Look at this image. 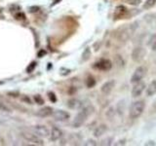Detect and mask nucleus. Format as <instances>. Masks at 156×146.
<instances>
[{"mask_svg": "<svg viewBox=\"0 0 156 146\" xmlns=\"http://www.w3.org/2000/svg\"><path fill=\"white\" fill-rule=\"evenodd\" d=\"M94 111H95V108L92 105H88L84 107V108L75 116L74 120L72 122V126L74 127V128H79V127H81L85 123V121L87 120L88 117L94 113Z\"/></svg>", "mask_w": 156, "mask_h": 146, "instance_id": "f257e3e1", "label": "nucleus"}, {"mask_svg": "<svg viewBox=\"0 0 156 146\" xmlns=\"http://www.w3.org/2000/svg\"><path fill=\"white\" fill-rule=\"evenodd\" d=\"M145 103L144 100H136L131 104L129 109V115L131 119H136L144 113Z\"/></svg>", "mask_w": 156, "mask_h": 146, "instance_id": "f03ea898", "label": "nucleus"}, {"mask_svg": "<svg viewBox=\"0 0 156 146\" xmlns=\"http://www.w3.org/2000/svg\"><path fill=\"white\" fill-rule=\"evenodd\" d=\"M93 67L100 71H108L112 68V62L107 58H101L94 63Z\"/></svg>", "mask_w": 156, "mask_h": 146, "instance_id": "7ed1b4c3", "label": "nucleus"}, {"mask_svg": "<svg viewBox=\"0 0 156 146\" xmlns=\"http://www.w3.org/2000/svg\"><path fill=\"white\" fill-rule=\"evenodd\" d=\"M145 68L144 66H139L136 68V70L134 71L133 75L131 77V83L132 84H135V83L141 81L144 79V77L145 76Z\"/></svg>", "mask_w": 156, "mask_h": 146, "instance_id": "20e7f679", "label": "nucleus"}, {"mask_svg": "<svg viewBox=\"0 0 156 146\" xmlns=\"http://www.w3.org/2000/svg\"><path fill=\"white\" fill-rule=\"evenodd\" d=\"M32 130L35 133L36 135H38L39 137H49V135H50V130L47 128L46 126L44 125H36L32 127Z\"/></svg>", "mask_w": 156, "mask_h": 146, "instance_id": "39448f33", "label": "nucleus"}, {"mask_svg": "<svg viewBox=\"0 0 156 146\" xmlns=\"http://www.w3.org/2000/svg\"><path fill=\"white\" fill-rule=\"evenodd\" d=\"M21 135L23 137L26 139L28 142H31L35 145H39V146H42L44 145V141L39 137L38 135L36 134H27V133H22Z\"/></svg>", "mask_w": 156, "mask_h": 146, "instance_id": "423d86ee", "label": "nucleus"}, {"mask_svg": "<svg viewBox=\"0 0 156 146\" xmlns=\"http://www.w3.org/2000/svg\"><path fill=\"white\" fill-rule=\"evenodd\" d=\"M144 90H145V84H144V82L139 81V82L135 83V85H134L133 89H132V92H131L132 96H133V97H138V96H140L144 92Z\"/></svg>", "mask_w": 156, "mask_h": 146, "instance_id": "0eeeda50", "label": "nucleus"}, {"mask_svg": "<svg viewBox=\"0 0 156 146\" xmlns=\"http://www.w3.org/2000/svg\"><path fill=\"white\" fill-rule=\"evenodd\" d=\"M129 16V10L127 9L123 5H119L115 8L114 11V18L115 19H124L126 17Z\"/></svg>", "mask_w": 156, "mask_h": 146, "instance_id": "6e6552de", "label": "nucleus"}, {"mask_svg": "<svg viewBox=\"0 0 156 146\" xmlns=\"http://www.w3.org/2000/svg\"><path fill=\"white\" fill-rule=\"evenodd\" d=\"M145 53L146 52L143 47H136L132 52V58H133V61L139 62L144 57Z\"/></svg>", "mask_w": 156, "mask_h": 146, "instance_id": "1a4fd4ad", "label": "nucleus"}, {"mask_svg": "<svg viewBox=\"0 0 156 146\" xmlns=\"http://www.w3.org/2000/svg\"><path fill=\"white\" fill-rule=\"evenodd\" d=\"M53 116L57 121H61V122H65L69 119V113H67L65 110H56L55 112H53Z\"/></svg>", "mask_w": 156, "mask_h": 146, "instance_id": "9d476101", "label": "nucleus"}, {"mask_svg": "<svg viewBox=\"0 0 156 146\" xmlns=\"http://www.w3.org/2000/svg\"><path fill=\"white\" fill-rule=\"evenodd\" d=\"M114 86H115V81H114V80H109V81L105 82V84L101 86V92L104 95L107 96V95H109V94H110L112 90H113Z\"/></svg>", "mask_w": 156, "mask_h": 146, "instance_id": "9b49d317", "label": "nucleus"}, {"mask_svg": "<svg viewBox=\"0 0 156 146\" xmlns=\"http://www.w3.org/2000/svg\"><path fill=\"white\" fill-rule=\"evenodd\" d=\"M53 108L50 106H44L42 108L39 109L36 112V115L38 117H41V118H46V117H49L53 114Z\"/></svg>", "mask_w": 156, "mask_h": 146, "instance_id": "f8f14e48", "label": "nucleus"}, {"mask_svg": "<svg viewBox=\"0 0 156 146\" xmlns=\"http://www.w3.org/2000/svg\"><path fill=\"white\" fill-rule=\"evenodd\" d=\"M62 136V131L58 128H57V127H53L50 131V135H49L50 139L52 141H57L60 139Z\"/></svg>", "mask_w": 156, "mask_h": 146, "instance_id": "ddd939ff", "label": "nucleus"}, {"mask_svg": "<svg viewBox=\"0 0 156 146\" xmlns=\"http://www.w3.org/2000/svg\"><path fill=\"white\" fill-rule=\"evenodd\" d=\"M83 106L82 101L77 99H70L67 101V107L72 110H78Z\"/></svg>", "mask_w": 156, "mask_h": 146, "instance_id": "4468645a", "label": "nucleus"}, {"mask_svg": "<svg viewBox=\"0 0 156 146\" xmlns=\"http://www.w3.org/2000/svg\"><path fill=\"white\" fill-rule=\"evenodd\" d=\"M145 92L147 96H152L156 94V80H153L149 83L147 88H145Z\"/></svg>", "mask_w": 156, "mask_h": 146, "instance_id": "2eb2a0df", "label": "nucleus"}, {"mask_svg": "<svg viewBox=\"0 0 156 146\" xmlns=\"http://www.w3.org/2000/svg\"><path fill=\"white\" fill-rule=\"evenodd\" d=\"M106 130H107V127L105 125H100L94 130V136L95 137H100V136L104 135L106 133Z\"/></svg>", "mask_w": 156, "mask_h": 146, "instance_id": "dca6fc26", "label": "nucleus"}, {"mask_svg": "<svg viewBox=\"0 0 156 146\" xmlns=\"http://www.w3.org/2000/svg\"><path fill=\"white\" fill-rule=\"evenodd\" d=\"M156 5V0H145V2L143 5V8L144 10H149L153 8Z\"/></svg>", "mask_w": 156, "mask_h": 146, "instance_id": "f3484780", "label": "nucleus"}, {"mask_svg": "<svg viewBox=\"0 0 156 146\" xmlns=\"http://www.w3.org/2000/svg\"><path fill=\"white\" fill-rule=\"evenodd\" d=\"M149 46L151 48V50L156 52V33L155 34H152V35L150 36V39H149Z\"/></svg>", "mask_w": 156, "mask_h": 146, "instance_id": "a211bd4d", "label": "nucleus"}, {"mask_svg": "<svg viewBox=\"0 0 156 146\" xmlns=\"http://www.w3.org/2000/svg\"><path fill=\"white\" fill-rule=\"evenodd\" d=\"M96 85V80H95V78L93 77V76H89L86 79V86L88 88H93V87H95Z\"/></svg>", "mask_w": 156, "mask_h": 146, "instance_id": "6ab92c4d", "label": "nucleus"}, {"mask_svg": "<svg viewBox=\"0 0 156 146\" xmlns=\"http://www.w3.org/2000/svg\"><path fill=\"white\" fill-rule=\"evenodd\" d=\"M90 57H91V51H90V49L89 48H86L85 51L83 52V54H82V60L83 61H87V60H89Z\"/></svg>", "mask_w": 156, "mask_h": 146, "instance_id": "aec40b11", "label": "nucleus"}, {"mask_svg": "<svg viewBox=\"0 0 156 146\" xmlns=\"http://www.w3.org/2000/svg\"><path fill=\"white\" fill-rule=\"evenodd\" d=\"M124 2H126L127 4L132 5V6H138V5L140 4L141 0H123Z\"/></svg>", "mask_w": 156, "mask_h": 146, "instance_id": "412c9836", "label": "nucleus"}, {"mask_svg": "<svg viewBox=\"0 0 156 146\" xmlns=\"http://www.w3.org/2000/svg\"><path fill=\"white\" fill-rule=\"evenodd\" d=\"M0 111H3V112H11L12 110H11V108H10L8 105H6L5 103H3V102L0 101Z\"/></svg>", "mask_w": 156, "mask_h": 146, "instance_id": "4be33fe9", "label": "nucleus"}, {"mask_svg": "<svg viewBox=\"0 0 156 146\" xmlns=\"http://www.w3.org/2000/svg\"><path fill=\"white\" fill-rule=\"evenodd\" d=\"M34 100H35V102H36L37 104H39V105L44 104V99H43V97H42L41 96H39V95L34 96Z\"/></svg>", "mask_w": 156, "mask_h": 146, "instance_id": "5701e85b", "label": "nucleus"}, {"mask_svg": "<svg viewBox=\"0 0 156 146\" xmlns=\"http://www.w3.org/2000/svg\"><path fill=\"white\" fill-rule=\"evenodd\" d=\"M48 96H49V99H50V100L52 102H56L57 101V96L55 95V92H48Z\"/></svg>", "mask_w": 156, "mask_h": 146, "instance_id": "b1692460", "label": "nucleus"}, {"mask_svg": "<svg viewBox=\"0 0 156 146\" xmlns=\"http://www.w3.org/2000/svg\"><path fill=\"white\" fill-rule=\"evenodd\" d=\"M35 66H36V62H34V61H33V62H31V63H30V65H29V66L27 67V73L32 72L34 68H35Z\"/></svg>", "mask_w": 156, "mask_h": 146, "instance_id": "393cba45", "label": "nucleus"}, {"mask_svg": "<svg viewBox=\"0 0 156 146\" xmlns=\"http://www.w3.org/2000/svg\"><path fill=\"white\" fill-rule=\"evenodd\" d=\"M85 145H87V146H96L97 145V142L95 140H92V139H89V140H87V142L85 143Z\"/></svg>", "mask_w": 156, "mask_h": 146, "instance_id": "a878e982", "label": "nucleus"}, {"mask_svg": "<svg viewBox=\"0 0 156 146\" xmlns=\"http://www.w3.org/2000/svg\"><path fill=\"white\" fill-rule=\"evenodd\" d=\"M145 146H156V142L153 140H148L144 143Z\"/></svg>", "mask_w": 156, "mask_h": 146, "instance_id": "bb28decb", "label": "nucleus"}, {"mask_svg": "<svg viewBox=\"0 0 156 146\" xmlns=\"http://www.w3.org/2000/svg\"><path fill=\"white\" fill-rule=\"evenodd\" d=\"M16 19H26V16H24V14H23V13L17 14L16 15Z\"/></svg>", "mask_w": 156, "mask_h": 146, "instance_id": "cd10ccee", "label": "nucleus"}, {"mask_svg": "<svg viewBox=\"0 0 156 146\" xmlns=\"http://www.w3.org/2000/svg\"><path fill=\"white\" fill-rule=\"evenodd\" d=\"M38 11H39V7H36V6L31 7L30 10H29V12H30V13H35V12H38Z\"/></svg>", "mask_w": 156, "mask_h": 146, "instance_id": "c85d7f7f", "label": "nucleus"}, {"mask_svg": "<svg viewBox=\"0 0 156 146\" xmlns=\"http://www.w3.org/2000/svg\"><path fill=\"white\" fill-rule=\"evenodd\" d=\"M22 100H23V101H26V102H27V103H29V104H30V103H31V101H30V99H28V97H27V96H23V99H22Z\"/></svg>", "mask_w": 156, "mask_h": 146, "instance_id": "c756f323", "label": "nucleus"}, {"mask_svg": "<svg viewBox=\"0 0 156 146\" xmlns=\"http://www.w3.org/2000/svg\"><path fill=\"white\" fill-rule=\"evenodd\" d=\"M125 144H126L125 140H121V141H119V143H116L115 145H125Z\"/></svg>", "mask_w": 156, "mask_h": 146, "instance_id": "7c9ffc66", "label": "nucleus"}, {"mask_svg": "<svg viewBox=\"0 0 156 146\" xmlns=\"http://www.w3.org/2000/svg\"><path fill=\"white\" fill-rule=\"evenodd\" d=\"M152 107H153V108H154V109L156 110V99H155V100L153 101V103H152Z\"/></svg>", "mask_w": 156, "mask_h": 146, "instance_id": "2f4dec72", "label": "nucleus"}, {"mask_svg": "<svg viewBox=\"0 0 156 146\" xmlns=\"http://www.w3.org/2000/svg\"><path fill=\"white\" fill-rule=\"evenodd\" d=\"M58 1H61V0H55V3H54V4H57V3H58Z\"/></svg>", "mask_w": 156, "mask_h": 146, "instance_id": "473e14b6", "label": "nucleus"}]
</instances>
